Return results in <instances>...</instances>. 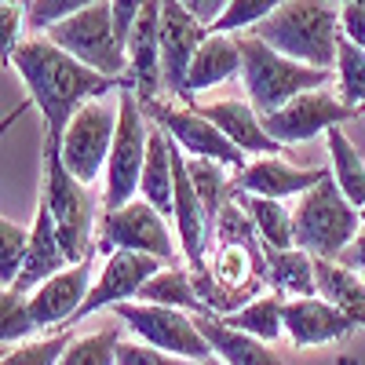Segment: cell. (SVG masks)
<instances>
[{
  "instance_id": "cell-23",
  "label": "cell",
  "mask_w": 365,
  "mask_h": 365,
  "mask_svg": "<svg viewBox=\"0 0 365 365\" xmlns=\"http://www.w3.org/2000/svg\"><path fill=\"white\" fill-rule=\"evenodd\" d=\"M139 194L154 205L161 216H172V201H175V165H172V135H168L161 125L150 128V146H146V165H143Z\"/></svg>"
},
{
  "instance_id": "cell-27",
  "label": "cell",
  "mask_w": 365,
  "mask_h": 365,
  "mask_svg": "<svg viewBox=\"0 0 365 365\" xmlns=\"http://www.w3.org/2000/svg\"><path fill=\"white\" fill-rule=\"evenodd\" d=\"M234 201L245 208L249 223L256 227V237L270 249H296V227H292V208H285L274 197L259 194H234Z\"/></svg>"
},
{
  "instance_id": "cell-12",
  "label": "cell",
  "mask_w": 365,
  "mask_h": 365,
  "mask_svg": "<svg viewBox=\"0 0 365 365\" xmlns=\"http://www.w3.org/2000/svg\"><path fill=\"white\" fill-rule=\"evenodd\" d=\"M146 110V117L154 120V125H161L179 146H182V154H190V158H205V161H220V165H227V168H234V172H241L249 161V154H241V150L212 125V120L205 117V113H197V106H168V103H161V99H154V103H146L143 106Z\"/></svg>"
},
{
  "instance_id": "cell-2",
  "label": "cell",
  "mask_w": 365,
  "mask_h": 365,
  "mask_svg": "<svg viewBox=\"0 0 365 365\" xmlns=\"http://www.w3.org/2000/svg\"><path fill=\"white\" fill-rule=\"evenodd\" d=\"M249 34H256L274 51L296 58V63L336 70V48L344 37L340 4H332V0H289Z\"/></svg>"
},
{
  "instance_id": "cell-32",
  "label": "cell",
  "mask_w": 365,
  "mask_h": 365,
  "mask_svg": "<svg viewBox=\"0 0 365 365\" xmlns=\"http://www.w3.org/2000/svg\"><path fill=\"white\" fill-rule=\"evenodd\" d=\"M336 81H340V99L365 113V48H358L347 37H340L336 48Z\"/></svg>"
},
{
  "instance_id": "cell-15",
  "label": "cell",
  "mask_w": 365,
  "mask_h": 365,
  "mask_svg": "<svg viewBox=\"0 0 365 365\" xmlns=\"http://www.w3.org/2000/svg\"><path fill=\"white\" fill-rule=\"evenodd\" d=\"M91 267H96V252L81 263H70L66 270L51 274L44 285L29 292V314H34L37 329H55V325H70L81 311V303L91 292Z\"/></svg>"
},
{
  "instance_id": "cell-21",
  "label": "cell",
  "mask_w": 365,
  "mask_h": 365,
  "mask_svg": "<svg viewBox=\"0 0 365 365\" xmlns=\"http://www.w3.org/2000/svg\"><path fill=\"white\" fill-rule=\"evenodd\" d=\"M197 329L205 332L212 354L223 358L227 365H282V358L274 354V347L267 340L249 336V332L227 325L216 314H197Z\"/></svg>"
},
{
  "instance_id": "cell-6",
  "label": "cell",
  "mask_w": 365,
  "mask_h": 365,
  "mask_svg": "<svg viewBox=\"0 0 365 365\" xmlns=\"http://www.w3.org/2000/svg\"><path fill=\"white\" fill-rule=\"evenodd\" d=\"M44 37H51L63 51H70L84 66L99 70L106 77H117V81L128 77V48L117 34L110 0H99V4L55 22L51 29H44Z\"/></svg>"
},
{
  "instance_id": "cell-10",
  "label": "cell",
  "mask_w": 365,
  "mask_h": 365,
  "mask_svg": "<svg viewBox=\"0 0 365 365\" xmlns=\"http://www.w3.org/2000/svg\"><path fill=\"white\" fill-rule=\"evenodd\" d=\"M113 135H117V110L106 106L103 99H91L73 113L63 135V161L84 187H91L106 172Z\"/></svg>"
},
{
  "instance_id": "cell-40",
  "label": "cell",
  "mask_w": 365,
  "mask_h": 365,
  "mask_svg": "<svg viewBox=\"0 0 365 365\" xmlns=\"http://www.w3.org/2000/svg\"><path fill=\"white\" fill-rule=\"evenodd\" d=\"M110 4H113V22H117V34H120V41H125V48H128L132 26H135V19H139V11H143L146 0H110Z\"/></svg>"
},
{
  "instance_id": "cell-22",
  "label": "cell",
  "mask_w": 365,
  "mask_h": 365,
  "mask_svg": "<svg viewBox=\"0 0 365 365\" xmlns=\"http://www.w3.org/2000/svg\"><path fill=\"white\" fill-rule=\"evenodd\" d=\"M234 73H241V48H237V37L234 34H208L205 44L197 48L194 63H190V73H187V96L190 99L197 91H208L223 81H230Z\"/></svg>"
},
{
  "instance_id": "cell-9",
  "label": "cell",
  "mask_w": 365,
  "mask_h": 365,
  "mask_svg": "<svg viewBox=\"0 0 365 365\" xmlns=\"http://www.w3.org/2000/svg\"><path fill=\"white\" fill-rule=\"evenodd\" d=\"M120 249L128 252H146L158 256L165 263H175V241L168 234L165 216L150 205L146 197H135L120 208H106L99 216V230H96V252L113 256Z\"/></svg>"
},
{
  "instance_id": "cell-5",
  "label": "cell",
  "mask_w": 365,
  "mask_h": 365,
  "mask_svg": "<svg viewBox=\"0 0 365 365\" xmlns=\"http://www.w3.org/2000/svg\"><path fill=\"white\" fill-rule=\"evenodd\" d=\"M44 205L51 208V220L63 237V249L70 263H81L96 252V205L84 182L63 161V139L44 135Z\"/></svg>"
},
{
  "instance_id": "cell-36",
  "label": "cell",
  "mask_w": 365,
  "mask_h": 365,
  "mask_svg": "<svg viewBox=\"0 0 365 365\" xmlns=\"http://www.w3.org/2000/svg\"><path fill=\"white\" fill-rule=\"evenodd\" d=\"M282 4H289V0H230V8L223 11V19L216 26H212V34H245V29H256Z\"/></svg>"
},
{
  "instance_id": "cell-43",
  "label": "cell",
  "mask_w": 365,
  "mask_h": 365,
  "mask_svg": "<svg viewBox=\"0 0 365 365\" xmlns=\"http://www.w3.org/2000/svg\"><path fill=\"white\" fill-rule=\"evenodd\" d=\"M165 365H197V361H190V358H175V354H165Z\"/></svg>"
},
{
  "instance_id": "cell-3",
  "label": "cell",
  "mask_w": 365,
  "mask_h": 365,
  "mask_svg": "<svg viewBox=\"0 0 365 365\" xmlns=\"http://www.w3.org/2000/svg\"><path fill=\"white\" fill-rule=\"evenodd\" d=\"M237 48H241V81H245V96L259 110V117L282 110L285 103L303 96V91H314V88L329 84V70L296 63V58L274 51L256 34H241Z\"/></svg>"
},
{
  "instance_id": "cell-13",
  "label": "cell",
  "mask_w": 365,
  "mask_h": 365,
  "mask_svg": "<svg viewBox=\"0 0 365 365\" xmlns=\"http://www.w3.org/2000/svg\"><path fill=\"white\" fill-rule=\"evenodd\" d=\"M212 29L194 19L179 0H165L161 8V81H165V96L182 99L187 96V73L197 48L205 44V37Z\"/></svg>"
},
{
  "instance_id": "cell-38",
  "label": "cell",
  "mask_w": 365,
  "mask_h": 365,
  "mask_svg": "<svg viewBox=\"0 0 365 365\" xmlns=\"http://www.w3.org/2000/svg\"><path fill=\"white\" fill-rule=\"evenodd\" d=\"M22 22H26V8L19 4V0H4V8H0V37H4V63H8V55L22 44V37H19Z\"/></svg>"
},
{
  "instance_id": "cell-39",
  "label": "cell",
  "mask_w": 365,
  "mask_h": 365,
  "mask_svg": "<svg viewBox=\"0 0 365 365\" xmlns=\"http://www.w3.org/2000/svg\"><path fill=\"white\" fill-rule=\"evenodd\" d=\"M117 365H165V351L150 347V344H132V340H120L117 347Z\"/></svg>"
},
{
  "instance_id": "cell-30",
  "label": "cell",
  "mask_w": 365,
  "mask_h": 365,
  "mask_svg": "<svg viewBox=\"0 0 365 365\" xmlns=\"http://www.w3.org/2000/svg\"><path fill=\"white\" fill-rule=\"evenodd\" d=\"M190 165V175H194V187L205 201V212H208V220L220 227V216H223V208L227 201L234 197V182L227 179V165L220 161H205V158H187Z\"/></svg>"
},
{
  "instance_id": "cell-25",
  "label": "cell",
  "mask_w": 365,
  "mask_h": 365,
  "mask_svg": "<svg viewBox=\"0 0 365 365\" xmlns=\"http://www.w3.org/2000/svg\"><path fill=\"white\" fill-rule=\"evenodd\" d=\"M216 318H223L227 325L249 332V336H256V340L274 344V340L285 336V292H278V289L259 292L245 303V307H237L230 314H216Z\"/></svg>"
},
{
  "instance_id": "cell-34",
  "label": "cell",
  "mask_w": 365,
  "mask_h": 365,
  "mask_svg": "<svg viewBox=\"0 0 365 365\" xmlns=\"http://www.w3.org/2000/svg\"><path fill=\"white\" fill-rule=\"evenodd\" d=\"M29 332H41L29 314V296L19 289H0V340H4V347L22 344Z\"/></svg>"
},
{
  "instance_id": "cell-42",
  "label": "cell",
  "mask_w": 365,
  "mask_h": 365,
  "mask_svg": "<svg viewBox=\"0 0 365 365\" xmlns=\"http://www.w3.org/2000/svg\"><path fill=\"white\" fill-rule=\"evenodd\" d=\"M340 263H347L351 270H361L365 274V212H361V230H358V237L351 241V245L344 249Z\"/></svg>"
},
{
  "instance_id": "cell-37",
  "label": "cell",
  "mask_w": 365,
  "mask_h": 365,
  "mask_svg": "<svg viewBox=\"0 0 365 365\" xmlns=\"http://www.w3.org/2000/svg\"><path fill=\"white\" fill-rule=\"evenodd\" d=\"M91 4H99V0H29L26 4V26L34 29V34H44L51 29L55 22H63Z\"/></svg>"
},
{
  "instance_id": "cell-44",
  "label": "cell",
  "mask_w": 365,
  "mask_h": 365,
  "mask_svg": "<svg viewBox=\"0 0 365 365\" xmlns=\"http://www.w3.org/2000/svg\"><path fill=\"white\" fill-rule=\"evenodd\" d=\"M197 365H227L223 358H216V354H212V358H205V361H197Z\"/></svg>"
},
{
  "instance_id": "cell-7",
  "label": "cell",
  "mask_w": 365,
  "mask_h": 365,
  "mask_svg": "<svg viewBox=\"0 0 365 365\" xmlns=\"http://www.w3.org/2000/svg\"><path fill=\"white\" fill-rule=\"evenodd\" d=\"M146 110L132 88L120 91L117 99V135L113 150L103 172V208H120L135 201L139 182H143V165H146V146H150V125Z\"/></svg>"
},
{
  "instance_id": "cell-24",
  "label": "cell",
  "mask_w": 365,
  "mask_h": 365,
  "mask_svg": "<svg viewBox=\"0 0 365 365\" xmlns=\"http://www.w3.org/2000/svg\"><path fill=\"white\" fill-rule=\"evenodd\" d=\"M314 282H318V296L322 299L336 303L347 318L365 325V282L358 278V270H351L340 259L314 256Z\"/></svg>"
},
{
  "instance_id": "cell-33",
  "label": "cell",
  "mask_w": 365,
  "mask_h": 365,
  "mask_svg": "<svg viewBox=\"0 0 365 365\" xmlns=\"http://www.w3.org/2000/svg\"><path fill=\"white\" fill-rule=\"evenodd\" d=\"M117 347H120V329H99L77 336L58 365H117Z\"/></svg>"
},
{
  "instance_id": "cell-11",
  "label": "cell",
  "mask_w": 365,
  "mask_h": 365,
  "mask_svg": "<svg viewBox=\"0 0 365 365\" xmlns=\"http://www.w3.org/2000/svg\"><path fill=\"white\" fill-rule=\"evenodd\" d=\"M361 117L358 106H347L340 96H332L329 88H314V91H303L292 103H285L282 110H274L263 117L267 132L278 139L282 146H296V143H311L322 132H332L347 125V120Z\"/></svg>"
},
{
  "instance_id": "cell-4",
  "label": "cell",
  "mask_w": 365,
  "mask_h": 365,
  "mask_svg": "<svg viewBox=\"0 0 365 365\" xmlns=\"http://www.w3.org/2000/svg\"><path fill=\"white\" fill-rule=\"evenodd\" d=\"M292 227H296V249L322 259H340L361 230V212L347 201V194L336 187V179L329 172L292 208Z\"/></svg>"
},
{
  "instance_id": "cell-31",
  "label": "cell",
  "mask_w": 365,
  "mask_h": 365,
  "mask_svg": "<svg viewBox=\"0 0 365 365\" xmlns=\"http://www.w3.org/2000/svg\"><path fill=\"white\" fill-rule=\"evenodd\" d=\"M70 344H73V332H70V325H63V329H55L51 336L22 340L15 347H4L0 365H58V358L66 354Z\"/></svg>"
},
{
  "instance_id": "cell-17",
  "label": "cell",
  "mask_w": 365,
  "mask_h": 365,
  "mask_svg": "<svg viewBox=\"0 0 365 365\" xmlns=\"http://www.w3.org/2000/svg\"><path fill=\"white\" fill-rule=\"evenodd\" d=\"M358 329L354 318H347L336 303L322 296H292L285 299V336L296 351L303 347H322V344H340Z\"/></svg>"
},
{
  "instance_id": "cell-8",
  "label": "cell",
  "mask_w": 365,
  "mask_h": 365,
  "mask_svg": "<svg viewBox=\"0 0 365 365\" xmlns=\"http://www.w3.org/2000/svg\"><path fill=\"white\" fill-rule=\"evenodd\" d=\"M110 311L125 322L143 344L158 347L165 354L190 358V361L212 358V347L205 340V332L197 329V314H190V311L165 307V303H143V299H125Z\"/></svg>"
},
{
  "instance_id": "cell-1",
  "label": "cell",
  "mask_w": 365,
  "mask_h": 365,
  "mask_svg": "<svg viewBox=\"0 0 365 365\" xmlns=\"http://www.w3.org/2000/svg\"><path fill=\"white\" fill-rule=\"evenodd\" d=\"M11 70L22 77L26 91H29V103H34L44 117V135L51 139H63L73 113L91 103V99H103L110 91H125L132 88L128 77L117 81L106 77L99 70L84 66L81 58H73L70 51H63L51 37L37 34L22 41L11 55H8Z\"/></svg>"
},
{
  "instance_id": "cell-35",
  "label": "cell",
  "mask_w": 365,
  "mask_h": 365,
  "mask_svg": "<svg viewBox=\"0 0 365 365\" xmlns=\"http://www.w3.org/2000/svg\"><path fill=\"white\" fill-rule=\"evenodd\" d=\"M26 252H29V230L4 216L0 220V289H15L26 267Z\"/></svg>"
},
{
  "instance_id": "cell-18",
  "label": "cell",
  "mask_w": 365,
  "mask_h": 365,
  "mask_svg": "<svg viewBox=\"0 0 365 365\" xmlns=\"http://www.w3.org/2000/svg\"><path fill=\"white\" fill-rule=\"evenodd\" d=\"M325 175H329V168H296L282 154H270V158H259L237 172L234 194H259V197H274V201L303 197Z\"/></svg>"
},
{
  "instance_id": "cell-14",
  "label": "cell",
  "mask_w": 365,
  "mask_h": 365,
  "mask_svg": "<svg viewBox=\"0 0 365 365\" xmlns=\"http://www.w3.org/2000/svg\"><path fill=\"white\" fill-rule=\"evenodd\" d=\"M165 270V259L158 256H146V252H128V249H120L113 256H106L103 270H99V282L91 285L88 299L81 303V311L70 325L91 318L96 311L103 307H117V303H125V299H139L143 285L154 278V274Z\"/></svg>"
},
{
  "instance_id": "cell-28",
  "label": "cell",
  "mask_w": 365,
  "mask_h": 365,
  "mask_svg": "<svg viewBox=\"0 0 365 365\" xmlns=\"http://www.w3.org/2000/svg\"><path fill=\"white\" fill-rule=\"evenodd\" d=\"M267 256V274L270 285L285 292V296H318V282H314V256L303 249H270L263 245Z\"/></svg>"
},
{
  "instance_id": "cell-26",
  "label": "cell",
  "mask_w": 365,
  "mask_h": 365,
  "mask_svg": "<svg viewBox=\"0 0 365 365\" xmlns=\"http://www.w3.org/2000/svg\"><path fill=\"white\" fill-rule=\"evenodd\" d=\"M143 303H165V307H179V311H190V314H212L208 303L201 299L197 292V282H194V270L190 267H165L161 274H154L143 292H139Z\"/></svg>"
},
{
  "instance_id": "cell-16",
  "label": "cell",
  "mask_w": 365,
  "mask_h": 365,
  "mask_svg": "<svg viewBox=\"0 0 365 365\" xmlns=\"http://www.w3.org/2000/svg\"><path fill=\"white\" fill-rule=\"evenodd\" d=\"M161 8L165 0H146L132 37H128V84L139 96V103L161 99L165 81H161Z\"/></svg>"
},
{
  "instance_id": "cell-29",
  "label": "cell",
  "mask_w": 365,
  "mask_h": 365,
  "mask_svg": "<svg viewBox=\"0 0 365 365\" xmlns=\"http://www.w3.org/2000/svg\"><path fill=\"white\" fill-rule=\"evenodd\" d=\"M329 135V161H332V179H336V187L347 194V201L365 212V161L358 154V146L347 139L344 125L325 132Z\"/></svg>"
},
{
  "instance_id": "cell-20",
  "label": "cell",
  "mask_w": 365,
  "mask_h": 365,
  "mask_svg": "<svg viewBox=\"0 0 365 365\" xmlns=\"http://www.w3.org/2000/svg\"><path fill=\"white\" fill-rule=\"evenodd\" d=\"M66 267H70V256H66L63 237H58V227H55V220H51V208H48V205H44V197H41L37 216H34V227H29V252H26V267H22V274H19L15 289L29 296L37 285H44V282L51 278V274L66 270Z\"/></svg>"
},
{
  "instance_id": "cell-41",
  "label": "cell",
  "mask_w": 365,
  "mask_h": 365,
  "mask_svg": "<svg viewBox=\"0 0 365 365\" xmlns=\"http://www.w3.org/2000/svg\"><path fill=\"white\" fill-rule=\"evenodd\" d=\"M179 4L187 8L194 19H201V22L212 29V26H216V22L223 19V11L230 8V0H179Z\"/></svg>"
},
{
  "instance_id": "cell-19",
  "label": "cell",
  "mask_w": 365,
  "mask_h": 365,
  "mask_svg": "<svg viewBox=\"0 0 365 365\" xmlns=\"http://www.w3.org/2000/svg\"><path fill=\"white\" fill-rule=\"evenodd\" d=\"M197 113H205L241 154H267V158L285 154V146L267 132L259 110L249 99H223V103H212V106H197Z\"/></svg>"
}]
</instances>
